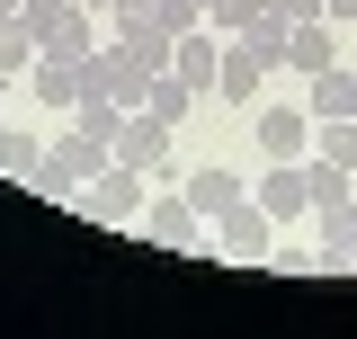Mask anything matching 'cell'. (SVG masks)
<instances>
[{"mask_svg":"<svg viewBox=\"0 0 357 339\" xmlns=\"http://www.w3.org/2000/svg\"><path fill=\"white\" fill-rule=\"evenodd\" d=\"M107 161H116V152H107V143H89V134L72 126L63 143H45V161L27 170V188H36V197H81V188H89Z\"/></svg>","mask_w":357,"mask_h":339,"instance_id":"obj_1","label":"cell"},{"mask_svg":"<svg viewBox=\"0 0 357 339\" xmlns=\"http://www.w3.org/2000/svg\"><path fill=\"white\" fill-rule=\"evenodd\" d=\"M18 18H27L36 54H63V63H81L89 45H98V9H81V0H27Z\"/></svg>","mask_w":357,"mask_h":339,"instance_id":"obj_2","label":"cell"},{"mask_svg":"<svg viewBox=\"0 0 357 339\" xmlns=\"http://www.w3.org/2000/svg\"><path fill=\"white\" fill-rule=\"evenodd\" d=\"M72 206H81L89 223H107V232H134V223H143V170H134V161H107Z\"/></svg>","mask_w":357,"mask_h":339,"instance_id":"obj_3","label":"cell"},{"mask_svg":"<svg viewBox=\"0 0 357 339\" xmlns=\"http://www.w3.org/2000/svg\"><path fill=\"white\" fill-rule=\"evenodd\" d=\"M116 161H134L143 179H178V126H161L152 107H126V126H116Z\"/></svg>","mask_w":357,"mask_h":339,"instance_id":"obj_4","label":"cell"},{"mask_svg":"<svg viewBox=\"0 0 357 339\" xmlns=\"http://www.w3.org/2000/svg\"><path fill=\"white\" fill-rule=\"evenodd\" d=\"M206 250H223V259H268V250H277V214L250 206V197L223 206L215 223H206Z\"/></svg>","mask_w":357,"mask_h":339,"instance_id":"obj_5","label":"cell"},{"mask_svg":"<svg viewBox=\"0 0 357 339\" xmlns=\"http://www.w3.org/2000/svg\"><path fill=\"white\" fill-rule=\"evenodd\" d=\"M134 232H143V241H152V250H206V214L188 206V197H143V223H134Z\"/></svg>","mask_w":357,"mask_h":339,"instance_id":"obj_6","label":"cell"},{"mask_svg":"<svg viewBox=\"0 0 357 339\" xmlns=\"http://www.w3.org/2000/svg\"><path fill=\"white\" fill-rule=\"evenodd\" d=\"M259 89H268V63H259V54H250L241 36H223V63H215V98H232V107L250 116V107H259Z\"/></svg>","mask_w":357,"mask_h":339,"instance_id":"obj_7","label":"cell"},{"mask_svg":"<svg viewBox=\"0 0 357 339\" xmlns=\"http://www.w3.org/2000/svg\"><path fill=\"white\" fill-rule=\"evenodd\" d=\"M178 197H188V206L215 223L223 206H241V197H250V179H241L232 161H206V170H188V179H178Z\"/></svg>","mask_w":357,"mask_h":339,"instance_id":"obj_8","label":"cell"},{"mask_svg":"<svg viewBox=\"0 0 357 339\" xmlns=\"http://www.w3.org/2000/svg\"><path fill=\"white\" fill-rule=\"evenodd\" d=\"M259 152L268 161H304L312 152V107H259Z\"/></svg>","mask_w":357,"mask_h":339,"instance_id":"obj_9","label":"cell"},{"mask_svg":"<svg viewBox=\"0 0 357 339\" xmlns=\"http://www.w3.org/2000/svg\"><path fill=\"white\" fill-rule=\"evenodd\" d=\"M215 63H223V36H215V27H188L178 54H170V72L197 89V98H215Z\"/></svg>","mask_w":357,"mask_h":339,"instance_id":"obj_10","label":"cell"},{"mask_svg":"<svg viewBox=\"0 0 357 339\" xmlns=\"http://www.w3.org/2000/svg\"><path fill=\"white\" fill-rule=\"evenodd\" d=\"M259 206L286 223V214H312V188H304V161H268L259 170Z\"/></svg>","mask_w":357,"mask_h":339,"instance_id":"obj_11","label":"cell"},{"mask_svg":"<svg viewBox=\"0 0 357 339\" xmlns=\"http://www.w3.org/2000/svg\"><path fill=\"white\" fill-rule=\"evenodd\" d=\"M304 107H312V126H321V116H357V63H321Z\"/></svg>","mask_w":357,"mask_h":339,"instance_id":"obj_12","label":"cell"},{"mask_svg":"<svg viewBox=\"0 0 357 339\" xmlns=\"http://www.w3.org/2000/svg\"><path fill=\"white\" fill-rule=\"evenodd\" d=\"M312 232H321V268H340V259L357 250V197H340V206H312Z\"/></svg>","mask_w":357,"mask_h":339,"instance_id":"obj_13","label":"cell"},{"mask_svg":"<svg viewBox=\"0 0 357 339\" xmlns=\"http://www.w3.org/2000/svg\"><path fill=\"white\" fill-rule=\"evenodd\" d=\"M286 63H295V72H321V63H340V45H331V18H295V27H286Z\"/></svg>","mask_w":357,"mask_h":339,"instance_id":"obj_14","label":"cell"},{"mask_svg":"<svg viewBox=\"0 0 357 339\" xmlns=\"http://www.w3.org/2000/svg\"><path fill=\"white\" fill-rule=\"evenodd\" d=\"M27 81H36V107H72V98H81V63L36 54V63H27Z\"/></svg>","mask_w":357,"mask_h":339,"instance_id":"obj_15","label":"cell"},{"mask_svg":"<svg viewBox=\"0 0 357 339\" xmlns=\"http://www.w3.org/2000/svg\"><path fill=\"white\" fill-rule=\"evenodd\" d=\"M72 126H81L89 143H107V152H116V126H126V107H116L107 89H81V98H72Z\"/></svg>","mask_w":357,"mask_h":339,"instance_id":"obj_16","label":"cell"},{"mask_svg":"<svg viewBox=\"0 0 357 339\" xmlns=\"http://www.w3.org/2000/svg\"><path fill=\"white\" fill-rule=\"evenodd\" d=\"M304 188H312V206H340V197H357V170H340V161H304Z\"/></svg>","mask_w":357,"mask_h":339,"instance_id":"obj_17","label":"cell"},{"mask_svg":"<svg viewBox=\"0 0 357 339\" xmlns=\"http://www.w3.org/2000/svg\"><path fill=\"white\" fill-rule=\"evenodd\" d=\"M241 45H250V54H259L268 72H277V63H286V18H277V9H259V18L241 27Z\"/></svg>","mask_w":357,"mask_h":339,"instance_id":"obj_18","label":"cell"},{"mask_svg":"<svg viewBox=\"0 0 357 339\" xmlns=\"http://www.w3.org/2000/svg\"><path fill=\"white\" fill-rule=\"evenodd\" d=\"M27 63H36V36H27V18H0V72H9V81H27Z\"/></svg>","mask_w":357,"mask_h":339,"instance_id":"obj_19","label":"cell"},{"mask_svg":"<svg viewBox=\"0 0 357 339\" xmlns=\"http://www.w3.org/2000/svg\"><path fill=\"white\" fill-rule=\"evenodd\" d=\"M45 161V143L36 134H18V126H0V170H9V179H27V170Z\"/></svg>","mask_w":357,"mask_h":339,"instance_id":"obj_20","label":"cell"},{"mask_svg":"<svg viewBox=\"0 0 357 339\" xmlns=\"http://www.w3.org/2000/svg\"><path fill=\"white\" fill-rule=\"evenodd\" d=\"M321 161L357 170V116H321Z\"/></svg>","mask_w":357,"mask_h":339,"instance_id":"obj_21","label":"cell"},{"mask_svg":"<svg viewBox=\"0 0 357 339\" xmlns=\"http://www.w3.org/2000/svg\"><path fill=\"white\" fill-rule=\"evenodd\" d=\"M259 9H268V0H206V27H215V36H241Z\"/></svg>","mask_w":357,"mask_h":339,"instance_id":"obj_22","label":"cell"},{"mask_svg":"<svg viewBox=\"0 0 357 339\" xmlns=\"http://www.w3.org/2000/svg\"><path fill=\"white\" fill-rule=\"evenodd\" d=\"M268 9H277V18H286V27H295V18H331V9H321V0H268Z\"/></svg>","mask_w":357,"mask_h":339,"instance_id":"obj_23","label":"cell"},{"mask_svg":"<svg viewBox=\"0 0 357 339\" xmlns=\"http://www.w3.org/2000/svg\"><path fill=\"white\" fill-rule=\"evenodd\" d=\"M321 9H331V18H357V0H321Z\"/></svg>","mask_w":357,"mask_h":339,"instance_id":"obj_24","label":"cell"},{"mask_svg":"<svg viewBox=\"0 0 357 339\" xmlns=\"http://www.w3.org/2000/svg\"><path fill=\"white\" fill-rule=\"evenodd\" d=\"M89 9H98V18H116V9H126V0H89Z\"/></svg>","mask_w":357,"mask_h":339,"instance_id":"obj_25","label":"cell"},{"mask_svg":"<svg viewBox=\"0 0 357 339\" xmlns=\"http://www.w3.org/2000/svg\"><path fill=\"white\" fill-rule=\"evenodd\" d=\"M18 9H27V0H0V18H18Z\"/></svg>","mask_w":357,"mask_h":339,"instance_id":"obj_26","label":"cell"},{"mask_svg":"<svg viewBox=\"0 0 357 339\" xmlns=\"http://www.w3.org/2000/svg\"><path fill=\"white\" fill-rule=\"evenodd\" d=\"M0 98H9V72H0Z\"/></svg>","mask_w":357,"mask_h":339,"instance_id":"obj_27","label":"cell"},{"mask_svg":"<svg viewBox=\"0 0 357 339\" xmlns=\"http://www.w3.org/2000/svg\"><path fill=\"white\" fill-rule=\"evenodd\" d=\"M340 268H357V250H349V259H340Z\"/></svg>","mask_w":357,"mask_h":339,"instance_id":"obj_28","label":"cell"},{"mask_svg":"<svg viewBox=\"0 0 357 339\" xmlns=\"http://www.w3.org/2000/svg\"><path fill=\"white\" fill-rule=\"evenodd\" d=\"M81 9H89V0H81Z\"/></svg>","mask_w":357,"mask_h":339,"instance_id":"obj_29","label":"cell"}]
</instances>
